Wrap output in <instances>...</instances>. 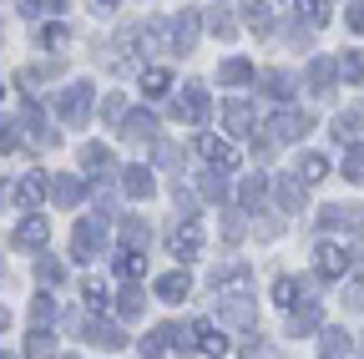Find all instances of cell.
Returning a JSON list of instances; mask_svg holds the SVG:
<instances>
[{"label":"cell","instance_id":"obj_1","mask_svg":"<svg viewBox=\"0 0 364 359\" xmlns=\"http://www.w3.org/2000/svg\"><path fill=\"white\" fill-rule=\"evenodd\" d=\"M56 117H61L66 127H81V122L91 117V86H86V81H76V86H66V97L56 102Z\"/></svg>","mask_w":364,"mask_h":359},{"label":"cell","instance_id":"obj_2","mask_svg":"<svg viewBox=\"0 0 364 359\" xmlns=\"http://www.w3.org/2000/svg\"><path fill=\"white\" fill-rule=\"evenodd\" d=\"M208 112H213V102H208V92L193 81V86H182V97H177V107H172V117L177 122H193V127H203L208 122Z\"/></svg>","mask_w":364,"mask_h":359},{"label":"cell","instance_id":"obj_3","mask_svg":"<svg viewBox=\"0 0 364 359\" xmlns=\"http://www.w3.org/2000/svg\"><path fill=\"white\" fill-rule=\"evenodd\" d=\"M354 268V253L344 248V243H318V279H329V284H339L344 274Z\"/></svg>","mask_w":364,"mask_h":359},{"label":"cell","instance_id":"obj_4","mask_svg":"<svg viewBox=\"0 0 364 359\" xmlns=\"http://www.w3.org/2000/svg\"><path fill=\"white\" fill-rule=\"evenodd\" d=\"M218 319H223V329H248V324H253V299H248V294L218 299Z\"/></svg>","mask_w":364,"mask_h":359},{"label":"cell","instance_id":"obj_5","mask_svg":"<svg viewBox=\"0 0 364 359\" xmlns=\"http://www.w3.org/2000/svg\"><path fill=\"white\" fill-rule=\"evenodd\" d=\"M102 243H107L102 218H81V223H76V238H71V253H76V258H97Z\"/></svg>","mask_w":364,"mask_h":359},{"label":"cell","instance_id":"obj_6","mask_svg":"<svg viewBox=\"0 0 364 359\" xmlns=\"http://www.w3.org/2000/svg\"><path fill=\"white\" fill-rule=\"evenodd\" d=\"M309 127H314L309 112H279V117L268 122V137H273V142H299Z\"/></svg>","mask_w":364,"mask_h":359},{"label":"cell","instance_id":"obj_7","mask_svg":"<svg viewBox=\"0 0 364 359\" xmlns=\"http://www.w3.org/2000/svg\"><path fill=\"white\" fill-rule=\"evenodd\" d=\"M46 193H51V183H46V172H26L21 183H16V203H26V208L46 203Z\"/></svg>","mask_w":364,"mask_h":359},{"label":"cell","instance_id":"obj_8","mask_svg":"<svg viewBox=\"0 0 364 359\" xmlns=\"http://www.w3.org/2000/svg\"><path fill=\"white\" fill-rule=\"evenodd\" d=\"M167 349H177V324H157V329L142 339V359H162Z\"/></svg>","mask_w":364,"mask_h":359},{"label":"cell","instance_id":"obj_9","mask_svg":"<svg viewBox=\"0 0 364 359\" xmlns=\"http://www.w3.org/2000/svg\"><path fill=\"white\" fill-rule=\"evenodd\" d=\"M193 344H198L203 354H213V359H218V354H228V334H223L218 324H203V319L193 324Z\"/></svg>","mask_w":364,"mask_h":359},{"label":"cell","instance_id":"obj_10","mask_svg":"<svg viewBox=\"0 0 364 359\" xmlns=\"http://www.w3.org/2000/svg\"><path fill=\"white\" fill-rule=\"evenodd\" d=\"M198 26H203L198 11H182V16L172 21V46H177V51H193V46H198Z\"/></svg>","mask_w":364,"mask_h":359},{"label":"cell","instance_id":"obj_11","mask_svg":"<svg viewBox=\"0 0 364 359\" xmlns=\"http://www.w3.org/2000/svg\"><path fill=\"white\" fill-rule=\"evenodd\" d=\"M198 152H203L213 167H223V172H233V167H238V152L228 147V142H218V137H198Z\"/></svg>","mask_w":364,"mask_h":359},{"label":"cell","instance_id":"obj_12","mask_svg":"<svg viewBox=\"0 0 364 359\" xmlns=\"http://www.w3.org/2000/svg\"><path fill=\"white\" fill-rule=\"evenodd\" d=\"M349 349H354L349 329H324V339H318V359H349Z\"/></svg>","mask_w":364,"mask_h":359},{"label":"cell","instance_id":"obj_13","mask_svg":"<svg viewBox=\"0 0 364 359\" xmlns=\"http://www.w3.org/2000/svg\"><path fill=\"white\" fill-rule=\"evenodd\" d=\"M21 122H26V132H31V142H36V147L56 142V137H51V127H46V117H41V107H36V102H21Z\"/></svg>","mask_w":364,"mask_h":359},{"label":"cell","instance_id":"obj_14","mask_svg":"<svg viewBox=\"0 0 364 359\" xmlns=\"http://www.w3.org/2000/svg\"><path fill=\"white\" fill-rule=\"evenodd\" d=\"M122 127H127V142H157V117L152 112H132Z\"/></svg>","mask_w":364,"mask_h":359},{"label":"cell","instance_id":"obj_15","mask_svg":"<svg viewBox=\"0 0 364 359\" xmlns=\"http://www.w3.org/2000/svg\"><path fill=\"white\" fill-rule=\"evenodd\" d=\"M334 76H339V66H334L329 56H314V61H309V86H314V97H324L329 86H334Z\"/></svg>","mask_w":364,"mask_h":359},{"label":"cell","instance_id":"obj_16","mask_svg":"<svg viewBox=\"0 0 364 359\" xmlns=\"http://www.w3.org/2000/svg\"><path fill=\"white\" fill-rule=\"evenodd\" d=\"M152 188H157V183H152L147 167H127V172H122V193H127V198H152Z\"/></svg>","mask_w":364,"mask_h":359},{"label":"cell","instance_id":"obj_17","mask_svg":"<svg viewBox=\"0 0 364 359\" xmlns=\"http://www.w3.org/2000/svg\"><path fill=\"white\" fill-rule=\"evenodd\" d=\"M46 238H51V223H46V218H26L21 228H16V243L21 248H41Z\"/></svg>","mask_w":364,"mask_h":359},{"label":"cell","instance_id":"obj_18","mask_svg":"<svg viewBox=\"0 0 364 359\" xmlns=\"http://www.w3.org/2000/svg\"><path fill=\"white\" fill-rule=\"evenodd\" d=\"M198 248H203V233L193 228V223H182V228L172 233V258H198Z\"/></svg>","mask_w":364,"mask_h":359},{"label":"cell","instance_id":"obj_19","mask_svg":"<svg viewBox=\"0 0 364 359\" xmlns=\"http://www.w3.org/2000/svg\"><path fill=\"white\" fill-rule=\"evenodd\" d=\"M223 122H228V132H233V137H248V127H253L248 102H228V107H223Z\"/></svg>","mask_w":364,"mask_h":359},{"label":"cell","instance_id":"obj_20","mask_svg":"<svg viewBox=\"0 0 364 359\" xmlns=\"http://www.w3.org/2000/svg\"><path fill=\"white\" fill-rule=\"evenodd\" d=\"M324 228H364V208H324Z\"/></svg>","mask_w":364,"mask_h":359},{"label":"cell","instance_id":"obj_21","mask_svg":"<svg viewBox=\"0 0 364 359\" xmlns=\"http://www.w3.org/2000/svg\"><path fill=\"white\" fill-rule=\"evenodd\" d=\"M263 92H268L273 102H289V97L299 92V81H294L289 71H268V76H263Z\"/></svg>","mask_w":364,"mask_h":359},{"label":"cell","instance_id":"obj_22","mask_svg":"<svg viewBox=\"0 0 364 359\" xmlns=\"http://www.w3.org/2000/svg\"><path fill=\"white\" fill-rule=\"evenodd\" d=\"M188 289H193V284H188V274H182V268H177V274H162V279H157V294H162L167 304H182V299H188Z\"/></svg>","mask_w":364,"mask_h":359},{"label":"cell","instance_id":"obj_23","mask_svg":"<svg viewBox=\"0 0 364 359\" xmlns=\"http://www.w3.org/2000/svg\"><path fill=\"white\" fill-rule=\"evenodd\" d=\"M324 177H329V162L318 157V152H304V162H299V183L314 188V183H324Z\"/></svg>","mask_w":364,"mask_h":359},{"label":"cell","instance_id":"obj_24","mask_svg":"<svg viewBox=\"0 0 364 359\" xmlns=\"http://www.w3.org/2000/svg\"><path fill=\"white\" fill-rule=\"evenodd\" d=\"M263 198H268V183H263V177H248V183L238 188V203H243V213H258V208H263Z\"/></svg>","mask_w":364,"mask_h":359},{"label":"cell","instance_id":"obj_25","mask_svg":"<svg viewBox=\"0 0 364 359\" xmlns=\"http://www.w3.org/2000/svg\"><path fill=\"white\" fill-rule=\"evenodd\" d=\"M122 248H127V253L147 248V223H142V218H127V223H122Z\"/></svg>","mask_w":364,"mask_h":359},{"label":"cell","instance_id":"obj_26","mask_svg":"<svg viewBox=\"0 0 364 359\" xmlns=\"http://www.w3.org/2000/svg\"><path fill=\"white\" fill-rule=\"evenodd\" d=\"M243 21L253 31H268L273 26V11H268V0H243Z\"/></svg>","mask_w":364,"mask_h":359},{"label":"cell","instance_id":"obj_27","mask_svg":"<svg viewBox=\"0 0 364 359\" xmlns=\"http://www.w3.org/2000/svg\"><path fill=\"white\" fill-rule=\"evenodd\" d=\"M279 203H284L289 213L304 208V183H299V177H279Z\"/></svg>","mask_w":364,"mask_h":359},{"label":"cell","instance_id":"obj_28","mask_svg":"<svg viewBox=\"0 0 364 359\" xmlns=\"http://www.w3.org/2000/svg\"><path fill=\"white\" fill-rule=\"evenodd\" d=\"M86 339H91V344H102V349H122V344H127V334H122V329H112V324H91V329H86Z\"/></svg>","mask_w":364,"mask_h":359},{"label":"cell","instance_id":"obj_29","mask_svg":"<svg viewBox=\"0 0 364 359\" xmlns=\"http://www.w3.org/2000/svg\"><path fill=\"white\" fill-rule=\"evenodd\" d=\"M218 76H223L228 86H248V81H253V66L233 56V61H223V71H218Z\"/></svg>","mask_w":364,"mask_h":359},{"label":"cell","instance_id":"obj_30","mask_svg":"<svg viewBox=\"0 0 364 359\" xmlns=\"http://www.w3.org/2000/svg\"><path fill=\"white\" fill-rule=\"evenodd\" d=\"M334 66H339V76H344V81H364V51H344Z\"/></svg>","mask_w":364,"mask_h":359},{"label":"cell","instance_id":"obj_31","mask_svg":"<svg viewBox=\"0 0 364 359\" xmlns=\"http://www.w3.org/2000/svg\"><path fill=\"white\" fill-rule=\"evenodd\" d=\"M81 167L86 172H112V152L107 147H81Z\"/></svg>","mask_w":364,"mask_h":359},{"label":"cell","instance_id":"obj_32","mask_svg":"<svg viewBox=\"0 0 364 359\" xmlns=\"http://www.w3.org/2000/svg\"><path fill=\"white\" fill-rule=\"evenodd\" d=\"M26 359H56V344H51V334H46V329H36V334H31Z\"/></svg>","mask_w":364,"mask_h":359},{"label":"cell","instance_id":"obj_33","mask_svg":"<svg viewBox=\"0 0 364 359\" xmlns=\"http://www.w3.org/2000/svg\"><path fill=\"white\" fill-rule=\"evenodd\" d=\"M294 6H299V21H309V26H324V21H329V6H324V0H294Z\"/></svg>","mask_w":364,"mask_h":359},{"label":"cell","instance_id":"obj_34","mask_svg":"<svg viewBox=\"0 0 364 359\" xmlns=\"http://www.w3.org/2000/svg\"><path fill=\"white\" fill-rule=\"evenodd\" d=\"M81 193H86V188L76 183V177H56V183H51V198H56V203H81Z\"/></svg>","mask_w":364,"mask_h":359},{"label":"cell","instance_id":"obj_35","mask_svg":"<svg viewBox=\"0 0 364 359\" xmlns=\"http://www.w3.org/2000/svg\"><path fill=\"white\" fill-rule=\"evenodd\" d=\"M167 86H172V76H167L162 66H152V71H142V92H147V97H162V92H167Z\"/></svg>","mask_w":364,"mask_h":359},{"label":"cell","instance_id":"obj_36","mask_svg":"<svg viewBox=\"0 0 364 359\" xmlns=\"http://www.w3.org/2000/svg\"><path fill=\"white\" fill-rule=\"evenodd\" d=\"M273 304H279V309H294V304H299V279H279V284H273Z\"/></svg>","mask_w":364,"mask_h":359},{"label":"cell","instance_id":"obj_37","mask_svg":"<svg viewBox=\"0 0 364 359\" xmlns=\"http://www.w3.org/2000/svg\"><path fill=\"white\" fill-rule=\"evenodd\" d=\"M142 268H147L142 253H127V248L117 253V274H122V279H142Z\"/></svg>","mask_w":364,"mask_h":359},{"label":"cell","instance_id":"obj_38","mask_svg":"<svg viewBox=\"0 0 364 359\" xmlns=\"http://www.w3.org/2000/svg\"><path fill=\"white\" fill-rule=\"evenodd\" d=\"M81 294H86V309H97V314H102V309L112 304V294H107V284H97V279H86V289H81Z\"/></svg>","mask_w":364,"mask_h":359},{"label":"cell","instance_id":"obj_39","mask_svg":"<svg viewBox=\"0 0 364 359\" xmlns=\"http://www.w3.org/2000/svg\"><path fill=\"white\" fill-rule=\"evenodd\" d=\"M344 177H349V183H364V147L344 152Z\"/></svg>","mask_w":364,"mask_h":359},{"label":"cell","instance_id":"obj_40","mask_svg":"<svg viewBox=\"0 0 364 359\" xmlns=\"http://www.w3.org/2000/svg\"><path fill=\"white\" fill-rule=\"evenodd\" d=\"M289 329H294V334H314V329H318V309L309 304L304 314H294V319H289Z\"/></svg>","mask_w":364,"mask_h":359},{"label":"cell","instance_id":"obj_41","mask_svg":"<svg viewBox=\"0 0 364 359\" xmlns=\"http://www.w3.org/2000/svg\"><path fill=\"white\" fill-rule=\"evenodd\" d=\"M36 274H41V284H46V289H51V284H61V279H66V268H61L56 258H41V268H36Z\"/></svg>","mask_w":364,"mask_h":359},{"label":"cell","instance_id":"obj_42","mask_svg":"<svg viewBox=\"0 0 364 359\" xmlns=\"http://www.w3.org/2000/svg\"><path fill=\"white\" fill-rule=\"evenodd\" d=\"M208 31H213V36H218V41H233V36H238V26H233V21H228V16H223V11H218V16H213V21H208Z\"/></svg>","mask_w":364,"mask_h":359},{"label":"cell","instance_id":"obj_43","mask_svg":"<svg viewBox=\"0 0 364 359\" xmlns=\"http://www.w3.org/2000/svg\"><path fill=\"white\" fill-rule=\"evenodd\" d=\"M359 127H364V117H359V112H349V117H339V122H334V137L344 142V137H354Z\"/></svg>","mask_w":364,"mask_h":359},{"label":"cell","instance_id":"obj_44","mask_svg":"<svg viewBox=\"0 0 364 359\" xmlns=\"http://www.w3.org/2000/svg\"><path fill=\"white\" fill-rule=\"evenodd\" d=\"M31 314H36V324H51V319H56V304H51V294H41V299L31 304Z\"/></svg>","mask_w":364,"mask_h":359},{"label":"cell","instance_id":"obj_45","mask_svg":"<svg viewBox=\"0 0 364 359\" xmlns=\"http://www.w3.org/2000/svg\"><path fill=\"white\" fill-rule=\"evenodd\" d=\"M142 314V289H127L122 294V319H136Z\"/></svg>","mask_w":364,"mask_h":359},{"label":"cell","instance_id":"obj_46","mask_svg":"<svg viewBox=\"0 0 364 359\" xmlns=\"http://www.w3.org/2000/svg\"><path fill=\"white\" fill-rule=\"evenodd\" d=\"M41 46H46V51H61V46H66V31H61V26H46V31H41Z\"/></svg>","mask_w":364,"mask_h":359},{"label":"cell","instance_id":"obj_47","mask_svg":"<svg viewBox=\"0 0 364 359\" xmlns=\"http://www.w3.org/2000/svg\"><path fill=\"white\" fill-rule=\"evenodd\" d=\"M203 198H208V203H223V198H228V188L218 183V172H208V177H203Z\"/></svg>","mask_w":364,"mask_h":359},{"label":"cell","instance_id":"obj_48","mask_svg":"<svg viewBox=\"0 0 364 359\" xmlns=\"http://www.w3.org/2000/svg\"><path fill=\"white\" fill-rule=\"evenodd\" d=\"M16 132L21 122H0V152H16Z\"/></svg>","mask_w":364,"mask_h":359},{"label":"cell","instance_id":"obj_49","mask_svg":"<svg viewBox=\"0 0 364 359\" xmlns=\"http://www.w3.org/2000/svg\"><path fill=\"white\" fill-rule=\"evenodd\" d=\"M344 21H349V31H359V36H364V0H359V6H349V11H344Z\"/></svg>","mask_w":364,"mask_h":359},{"label":"cell","instance_id":"obj_50","mask_svg":"<svg viewBox=\"0 0 364 359\" xmlns=\"http://www.w3.org/2000/svg\"><path fill=\"white\" fill-rule=\"evenodd\" d=\"M223 238H228V243H238V238H243V223H238V218H228V223H223Z\"/></svg>","mask_w":364,"mask_h":359},{"label":"cell","instance_id":"obj_51","mask_svg":"<svg viewBox=\"0 0 364 359\" xmlns=\"http://www.w3.org/2000/svg\"><path fill=\"white\" fill-rule=\"evenodd\" d=\"M6 324H11V309H6V304H0V329H6Z\"/></svg>","mask_w":364,"mask_h":359},{"label":"cell","instance_id":"obj_52","mask_svg":"<svg viewBox=\"0 0 364 359\" xmlns=\"http://www.w3.org/2000/svg\"><path fill=\"white\" fill-rule=\"evenodd\" d=\"M91 6H97V11H112V6H117V0H91Z\"/></svg>","mask_w":364,"mask_h":359},{"label":"cell","instance_id":"obj_53","mask_svg":"<svg viewBox=\"0 0 364 359\" xmlns=\"http://www.w3.org/2000/svg\"><path fill=\"white\" fill-rule=\"evenodd\" d=\"M0 359H21V354H0Z\"/></svg>","mask_w":364,"mask_h":359},{"label":"cell","instance_id":"obj_54","mask_svg":"<svg viewBox=\"0 0 364 359\" xmlns=\"http://www.w3.org/2000/svg\"><path fill=\"white\" fill-rule=\"evenodd\" d=\"M51 6H66V0H51Z\"/></svg>","mask_w":364,"mask_h":359},{"label":"cell","instance_id":"obj_55","mask_svg":"<svg viewBox=\"0 0 364 359\" xmlns=\"http://www.w3.org/2000/svg\"><path fill=\"white\" fill-rule=\"evenodd\" d=\"M66 359H76V354H66Z\"/></svg>","mask_w":364,"mask_h":359}]
</instances>
